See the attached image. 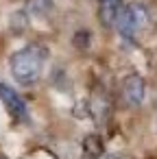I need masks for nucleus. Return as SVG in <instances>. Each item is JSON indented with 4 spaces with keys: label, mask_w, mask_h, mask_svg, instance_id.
Segmentation results:
<instances>
[{
    "label": "nucleus",
    "mask_w": 157,
    "mask_h": 159,
    "mask_svg": "<svg viewBox=\"0 0 157 159\" xmlns=\"http://www.w3.org/2000/svg\"><path fill=\"white\" fill-rule=\"evenodd\" d=\"M46 59H48V50L42 44H29V46L16 50L11 55V61H9L13 79L20 85H33V83H37L39 76H42V72H44Z\"/></svg>",
    "instance_id": "f257e3e1"
},
{
    "label": "nucleus",
    "mask_w": 157,
    "mask_h": 159,
    "mask_svg": "<svg viewBox=\"0 0 157 159\" xmlns=\"http://www.w3.org/2000/svg\"><path fill=\"white\" fill-rule=\"evenodd\" d=\"M148 22V9L142 5V2H129L124 7H120L118 11V18H116V29L120 33L122 39L131 42Z\"/></svg>",
    "instance_id": "f03ea898"
},
{
    "label": "nucleus",
    "mask_w": 157,
    "mask_h": 159,
    "mask_svg": "<svg viewBox=\"0 0 157 159\" xmlns=\"http://www.w3.org/2000/svg\"><path fill=\"white\" fill-rule=\"evenodd\" d=\"M0 100L7 107V111L11 113V118L16 122H29L31 116H29V105L26 100L20 96V92H16L11 85L7 83H0Z\"/></svg>",
    "instance_id": "7ed1b4c3"
},
{
    "label": "nucleus",
    "mask_w": 157,
    "mask_h": 159,
    "mask_svg": "<svg viewBox=\"0 0 157 159\" xmlns=\"http://www.w3.org/2000/svg\"><path fill=\"white\" fill-rule=\"evenodd\" d=\"M122 100L129 107H140L146 100V81L140 74H129L122 81Z\"/></svg>",
    "instance_id": "20e7f679"
},
{
    "label": "nucleus",
    "mask_w": 157,
    "mask_h": 159,
    "mask_svg": "<svg viewBox=\"0 0 157 159\" xmlns=\"http://www.w3.org/2000/svg\"><path fill=\"white\" fill-rule=\"evenodd\" d=\"M120 7H122V0H98V20L105 29H111L116 24Z\"/></svg>",
    "instance_id": "39448f33"
},
{
    "label": "nucleus",
    "mask_w": 157,
    "mask_h": 159,
    "mask_svg": "<svg viewBox=\"0 0 157 159\" xmlns=\"http://www.w3.org/2000/svg\"><path fill=\"white\" fill-rule=\"evenodd\" d=\"M26 11L35 18H46L53 11V0H26Z\"/></svg>",
    "instance_id": "423d86ee"
},
{
    "label": "nucleus",
    "mask_w": 157,
    "mask_h": 159,
    "mask_svg": "<svg viewBox=\"0 0 157 159\" xmlns=\"http://www.w3.org/2000/svg\"><path fill=\"white\" fill-rule=\"evenodd\" d=\"M0 159H2V157H0Z\"/></svg>",
    "instance_id": "0eeeda50"
}]
</instances>
